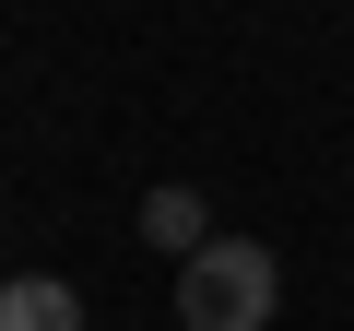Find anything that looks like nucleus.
I'll return each instance as SVG.
<instances>
[{
	"label": "nucleus",
	"instance_id": "f257e3e1",
	"mask_svg": "<svg viewBox=\"0 0 354 331\" xmlns=\"http://www.w3.org/2000/svg\"><path fill=\"white\" fill-rule=\"evenodd\" d=\"M283 260L260 237H213L201 260H177V331H272Z\"/></svg>",
	"mask_w": 354,
	"mask_h": 331
},
{
	"label": "nucleus",
	"instance_id": "f03ea898",
	"mask_svg": "<svg viewBox=\"0 0 354 331\" xmlns=\"http://www.w3.org/2000/svg\"><path fill=\"white\" fill-rule=\"evenodd\" d=\"M0 331H83V296L59 272H12L0 284Z\"/></svg>",
	"mask_w": 354,
	"mask_h": 331
},
{
	"label": "nucleus",
	"instance_id": "7ed1b4c3",
	"mask_svg": "<svg viewBox=\"0 0 354 331\" xmlns=\"http://www.w3.org/2000/svg\"><path fill=\"white\" fill-rule=\"evenodd\" d=\"M142 237H153V249H177V260H201V249H213L201 190H142Z\"/></svg>",
	"mask_w": 354,
	"mask_h": 331
}]
</instances>
